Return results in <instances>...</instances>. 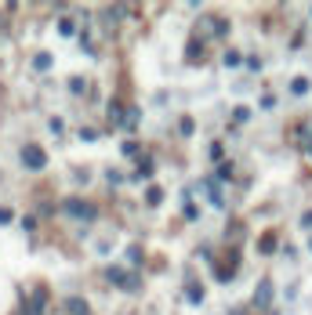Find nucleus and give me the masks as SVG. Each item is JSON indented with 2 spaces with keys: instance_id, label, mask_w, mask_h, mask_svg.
<instances>
[{
  "instance_id": "f257e3e1",
  "label": "nucleus",
  "mask_w": 312,
  "mask_h": 315,
  "mask_svg": "<svg viewBox=\"0 0 312 315\" xmlns=\"http://www.w3.org/2000/svg\"><path fill=\"white\" fill-rule=\"evenodd\" d=\"M62 210H65L69 217H76V221H95V217H98V210H95L91 203H84V200H76V196H69Z\"/></svg>"
},
{
  "instance_id": "f03ea898",
  "label": "nucleus",
  "mask_w": 312,
  "mask_h": 315,
  "mask_svg": "<svg viewBox=\"0 0 312 315\" xmlns=\"http://www.w3.org/2000/svg\"><path fill=\"white\" fill-rule=\"evenodd\" d=\"M22 167H26V171H44V167H48V152H44L40 145L29 141V145L22 149Z\"/></svg>"
},
{
  "instance_id": "7ed1b4c3",
  "label": "nucleus",
  "mask_w": 312,
  "mask_h": 315,
  "mask_svg": "<svg viewBox=\"0 0 312 315\" xmlns=\"http://www.w3.org/2000/svg\"><path fill=\"white\" fill-rule=\"evenodd\" d=\"M109 283H113V286H120V290H127V294L138 290V279H135V275H127L124 268H109Z\"/></svg>"
},
{
  "instance_id": "20e7f679",
  "label": "nucleus",
  "mask_w": 312,
  "mask_h": 315,
  "mask_svg": "<svg viewBox=\"0 0 312 315\" xmlns=\"http://www.w3.org/2000/svg\"><path fill=\"white\" fill-rule=\"evenodd\" d=\"M269 301H272V283H269V279H261V283H258V290H254V304H258V308H269Z\"/></svg>"
},
{
  "instance_id": "39448f33",
  "label": "nucleus",
  "mask_w": 312,
  "mask_h": 315,
  "mask_svg": "<svg viewBox=\"0 0 312 315\" xmlns=\"http://www.w3.org/2000/svg\"><path fill=\"white\" fill-rule=\"evenodd\" d=\"M65 311L69 315H91V308H87L84 297H65Z\"/></svg>"
},
{
  "instance_id": "423d86ee",
  "label": "nucleus",
  "mask_w": 312,
  "mask_h": 315,
  "mask_svg": "<svg viewBox=\"0 0 312 315\" xmlns=\"http://www.w3.org/2000/svg\"><path fill=\"white\" fill-rule=\"evenodd\" d=\"M51 62H55V58H51L48 51H40V55H33V69H36V72H48V69H51Z\"/></svg>"
},
{
  "instance_id": "0eeeda50",
  "label": "nucleus",
  "mask_w": 312,
  "mask_h": 315,
  "mask_svg": "<svg viewBox=\"0 0 312 315\" xmlns=\"http://www.w3.org/2000/svg\"><path fill=\"white\" fill-rule=\"evenodd\" d=\"M145 203H149V207H160V203H164V188L149 185V188H145Z\"/></svg>"
},
{
  "instance_id": "6e6552de",
  "label": "nucleus",
  "mask_w": 312,
  "mask_h": 315,
  "mask_svg": "<svg viewBox=\"0 0 312 315\" xmlns=\"http://www.w3.org/2000/svg\"><path fill=\"white\" fill-rule=\"evenodd\" d=\"M258 250H261V254H272V250H276V235H272V232H265L261 239H258Z\"/></svg>"
},
{
  "instance_id": "1a4fd4ad",
  "label": "nucleus",
  "mask_w": 312,
  "mask_h": 315,
  "mask_svg": "<svg viewBox=\"0 0 312 315\" xmlns=\"http://www.w3.org/2000/svg\"><path fill=\"white\" fill-rule=\"evenodd\" d=\"M207 200H211L214 207H225V200H221V192H218V185H214V181H207Z\"/></svg>"
},
{
  "instance_id": "9d476101",
  "label": "nucleus",
  "mask_w": 312,
  "mask_h": 315,
  "mask_svg": "<svg viewBox=\"0 0 312 315\" xmlns=\"http://www.w3.org/2000/svg\"><path fill=\"white\" fill-rule=\"evenodd\" d=\"M185 297H189L192 304H200V301H204V286H189V290H185Z\"/></svg>"
},
{
  "instance_id": "9b49d317",
  "label": "nucleus",
  "mask_w": 312,
  "mask_h": 315,
  "mask_svg": "<svg viewBox=\"0 0 312 315\" xmlns=\"http://www.w3.org/2000/svg\"><path fill=\"white\" fill-rule=\"evenodd\" d=\"M58 33H62V36H73V33H76L73 18H62V22H58Z\"/></svg>"
},
{
  "instance_id": "f8f14e48",
  "label": "nucleus",
  "mask_w": 312,
  "mask_h": 315,
  "mask_svg": "<svg viewBox=\"0 0 312 315\" xmlns=\"http://www.w3.org/2000/svg\"><path fill=\"white\" fill-rule=\"evenodd\" d=\"M291 91H294V94H305V91H308V80H305V76H298V80L291 84Z\"/></svg>"
},
{
  "instance_id": "ddd939ff",
  "label": "nucleus",
  "mask_w": 312,
  "mask_h": 315,
  "mask_svg": "<svg viewBox=\"0 0 312 315\" xmlns=\"http://www.w3.org/2000/svg\"><path fill=\"white\" fill-rule=\"evenodd\" d=\"M84 87H87V84L80 80V76H73V80H69V91H73V94H84Z\"/></svg>"
},
{
  "instance_id": "4468645a",
  "label": "nucleus",
  "mask_w": 312,
  "mask_h": 315,
  "mask_svg": "<svg viewBox=\"0 0 312 315\" xmlns=\"http://www.w3.org/2000/svg\"><path fill=\"white\" fill-rule=\"evenodd\" d=\"M80 138H84V141H98V131H95V127H80Z\"/></svg>"
},
{
  "instance_id": "2eb2a0df",
  "label": "nucleus",
  "mask_w": 312,
  "mask_h": 315,
  "mask_svg": "<svg viewBox=\"0 0 312 315\" xmlns=\"http://www.w3.org/2000/svg\"><path fill=\"white\" fill-rule=\"evenodd\" d=\"M243 58H240V51H225V65H240Z\"/></svg>"
},
{
  "instance_id": "dca6fc26",
  "label": "nucleus",
  "mask_w": 312,
  "mask_h": 315,
  "mask_svg": "<svg viewBox=\"0 0 312 315\" xmlns=\"http://www.w3.org/2000/svg\"><path fill=\"white\" fill-rule=\"evenodd\" d=\"M138 178H152V163H149V160L138 163Z\"/></svg>"
},
{
  "instance_id": "f3484780",
  "label": "nucleus",
  "mask_w": 312,
  "mask_h": 315,
  "mask_svg": "<svg viewBox=\"0 0 312 315\" xmlns=\"http://www.w3.org/2000/svg\"><path fill=\"white\" fill-rule=\"evenodd\" d=\"M127 261L138 264V261H142V247H131V250H127Z\"/></svg>"
},
{
  "instance_id": "a211bd4d",
  "label": "nucleus",
  "mask_w": 312,
  "mask_h": 315,
  "mask_svg": "<svg viewBox=\"0 0 312 315\" xmlns=\"http://www.w3.org/2000/svg\"><path fill=\"white\" fill-rule=\"evenodd\" d=\"M178 127H182V134H192V131H196V124H192V120H189V116H185V120H182Z\"/></svg>"
},
{
  "instance_id": "6ab92c4d",
  "label": "nucleus",
  "mask_w": 312,
  "mask_h": 315,
  "mask_svg": "<svg viewBox=\"0 0 312 315\" xmlns=\"http://www.w3.org/2000/svg\"><path fill=\"white\" fill-rule=\"evenodd\" d=\"M11 217H15V214H11V207H0V225H8Z\"/></svg>"
},
{
  "instance_id": "aec40b11",
  "label": "nucleus",
  "mask_w": 312,
  "mask_h": 315,
  "mask_svg": "<svg viewBox=\"0 0 312 315\" xmlns=\"http://www.w3.org/2000/svg\"><path fill=\"white\" fill-rule=\"evenodd\" d=\"M301 225H305V228H312V210H308V214L301 217Z\"/></svg>"
},
{
  "instance_id": "412c9836",
  "label": "nucleus",
  "mask_w": 312,
  "mask_h": 315,
  "mask_svg": "<svg viewBox=\"0 0 312 315\" xmlns=\"http://www.w3.org/2000/svg\"><path fill=\"white\" fill-rule=\"evenodd\" d=\"M308 250H312V239H308Z\"/></svg>"
},
{
  "instance_id": "4be33fe9",
  "label": "nucleus",
  "mask_w": 312,
  "mask_h": 315,
  "mask_svg": "<svg viewBox=\"0 0 312 315\" xmlns=\"http://www.w3.org/2000/svg\"><path fill=\"white\" fill-rule=\"evenodd\" d=\"M308 152H312V145H308Z\"/></svg>"
}]
</instances>
